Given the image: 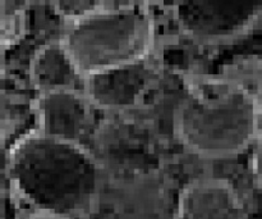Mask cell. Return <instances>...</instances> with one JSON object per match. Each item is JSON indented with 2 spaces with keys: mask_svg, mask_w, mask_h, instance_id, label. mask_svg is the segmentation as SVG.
<instances>
[{
  "mask_svg": "<svg viewBox=\"0 0 262 219\" xmlns=\"http://www.w3.org/2000/svg\"><path fill=\"white\" fill-rule=\"evenodd\" d=\"M94 107L82 90L37 94V131L50 137L82 144L94 123Z\"/></svg>",
  "mask_w": 262,
  "mask_h": 219,
  "instance_id": "6",
  "label": "cell"
},
{
  "mask_svg": "<svg viewBox=\"0 0 262 219\" xmlns=\"http://www.w3.org/2000/svg\"><path fill=\"white\" fill-rule=\"evenodd\" d=\"M4 155L9 190L31 209L77 219L89 214L96 204L102 169L82 144L33 131Z\"/></svg>",
  "mask_w": 262,
  "mask_h": 219,
  "instance_id": "1",
  "label": "cell"
},
{
  "mask_svg": "<svg viewBox=\"0 0 262 219\" xmlns=\"http://www.w3.org/2000/svg\"><path fill=\"white\" fill-rule=\"evenodd\" d=\"M256 103H257L258 109H260V112H261V114H262V92H261L260 96L257 97V100H256Z\"/></svg>",
  "mask_w": 262,
  "mask_h": 219,
  "instance_id": "13",
  "label": "cell"
},
{
  "mask_svg": "<svg viewBox=\"0 0 262 219\" xmlns=\"http://www.w3.org/2000/svg\"><path fill=\"white\" fill-rule=\"evenodd\" d=\"M26 3L2 0V46L17 44L26 28Z\"/></svg>",
  "mask_w": 262,
  "mask_h": 219,
  "instance_id": "9",
  "label": "cell"
},
{
  "mask_svg": "<svg viewBox=\"0 0 262 219\" xmlns=\"http://www.w3.org/2000/svg\"><path fill=\"white\" fill-rule=\"evenodd\" d=\"M60 40L86 78L147 59L155 41V19L147 3L106 2L97 12L69 23Z\"/></svg>",
  "mask_w": 262,
  "mask_h": 219,
  "instance_id": "3",
  "label": "cell"
},
{
  "mask_svg": "<svg viewBox=\"0 0 262 219\" xmlns=\"http://www.w3.org/2000/svg\"><path fill=\"white\" fill-rule=\"evenodd\" d=\"M25 219H71L64 215L56 214L53 212H46V210H37L31 209V212L26 215Z\"/></svg>",
  "mask_w": 262,
  "mask_h": 219,
  "instance_id": "12",
  "label": "cell"
},
{
  "mask_svg": "<svg viewBox=\"0 0 262 219\" xmlns=\"http://www.w3.org/2000/svg\"><path fill=\"white\" fill-rule=\"evenodd\" d=\"M156 73L150 59H142L90 74L84 78L83 92L100 109H129L151 89Z\"/></svg>",
  "mask_w": 262,
  "mask_h": 219,
  "instance_id": "5",
  "label": "cell"
},
{
  "mask_svg": "<svg viewBox=\"0 0 262 219\" xmlns=\"http://www.w3.org/2000/svg\"><path fill=\"white\" fill-rule=\"evenodd\" d=\"M174 17L184 35L202 44L241 37L262 18V3L189 2L174 4Z\"/></svg>",
  "mask_w": 262,
  "mask_h": 219,
  "instance_id": "4",
  "label": "cell"
},
{
  "mask_svg": "<svg viewBox=\"0 0 262 219\" xmlns=\"http://www.w3.org/2000/svg\"><path fill=\"white\" fill-rule=\"evenodd\" d=\"M261 112L243 87L223 74L192 76L174 117L184 146L206 159H227L253 145Z\"/></svg>",
  "mask_w": 262,
  "mask_h": 219,
  "instance_id": "2",
  "label": "cell"
},
{
  "mask_svg": "<svg viewBox=\"0 0 262 219\" xmlns=\"http://www.w3.org/2000/svg\"><path fill=\"white\" fill-rule=\"evenodd\" d=\"M251 167H252V174L256 185H257V187L262 192V130L260 131L257 137H256L255 143H253Z\"/></svg>",
  "mask_w": 262,
  "mask_h": 219,
  "instance_id": "11",
  "label": "cell"
},
{
  "mask_svg": "<svg viewBox=\"0 0 262 219\" xmlns=\"http://www.w3.org/2000/svg\"><path fill=\"white\" fill-rule=\"evenodd\" d=\"M173 219H248L239 194L230 182L202 177L181 191Z\"/></svg>",
  "mask_w": 262,
  "mask_h": 219,
  "instance_id": "7",
  "label": "cell"
},
{
  "mask_svg": "<svg viewBox=\"0 0 262 219\" xmlns=\"http://www.w3.org/2000/svg\"><path fill=\"white\" fill-rule=\"evenodd\" d=\"M106 2H84V0H78V2H55L51 3V7L55 9V12L68 21L69 23H73L76 21L82 19L92 13L101 9Z\"/></svg>",
  "mask_w": 262,
  "mask_h": 219,
  "instance_id": "10",
  "label": "cell"
},
{
  "mask_svg": "<svg viewBox=\"0 0 262 219\" xmlns=\"http://www.w3.org/2000/svg\"><path fill=\"white\" fill-rule=\"evenodd\" d=\"M30 78L37 94L82 90L84 77L72 61L63 41L51 40L41 45L30 62Z\"/></svg>",
  "mask_w": 262,
  "mask_h": 219,
  "instance_id": "8",
  "label": "cell"
}]
</instances>
